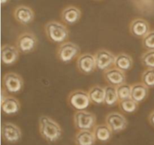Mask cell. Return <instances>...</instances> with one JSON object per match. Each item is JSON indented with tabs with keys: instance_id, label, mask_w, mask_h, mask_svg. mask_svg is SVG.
Masks as SVG:
<instances>
[{
	"instance_id": "12",
	"label": "cell",
	"mask_w": 154,
	"mask_h": 145,
	"mask_svg": "<svg viewBox=\"0 0 154 145\" xmlns=\"http://www.w3.org/2000/svg\"><path fill=\"white\" fill-rule=\"evenodd\" d=\"M14 17L21 25L27 26L32 23L35 13L32 9L26 5H19L14 10Z\"/></svg>"
},
{
	"instance_id": "14",
	"label": "cell",
	"mask_w": 154,
	"mask_h": 145,
	"mask_svg": "<svg viewBox=\"0 0 154 145\" xmlns=\"http://www.w3.org/2000/svg\"><path fill=\"white\" fill-rule=\"evenodd\" d=\"M150 31L148 22L142 18H135L129 25V32L134 37L143 39Z\"/></svg>"
},
{
	"instance_id": "19",
	"label": "cell",
	"mask_w": 154,
	"mask_h": 145,
	"mask_svg": "<svg viewBox=\"0 0 154 145\" xmlns=\"http://www.w3.org/2000/svg\"><path fill=\"white\" fill-rule=\"evenodd\" d=\"M96 141L93 130L78 131L74 137L75 145H95Z\"/></svg>"
},
{
	"instance_id": "22",
	"label": "cell",
	"mask_w": 154,
	"mask_h": 145,
	"mask_svg": "<svg viewBox=\"0 0 154 145\" xmlns=\"http://www.w3.org/2000/svg\"><path fill=\"white\" fill-rule=\"evenodd\" d=\"M88 95L91 103L96 105L105 104V87L94 85L88 90Z\"/></svg>"
},
{
	"instance_id": "1",
	"label": "cell",
	"mask_w": 154,
	"mask_h": 145,
	"mask_svg": "<svg viewBox=\"0 0 154 145\" xmlns=\"http://www.w3.org/2000/svg\"><path fill=\"white\" fill-rule=\"evenodd\" d=\"M38 129L42 138L51 144L57 142L63 135V129L60 125L46 115L39 117Z\"/></svg>"
},
{
	"instance_id": "20",
	"label": "cell",
	"mask_w": 154,
	"mask_h": 145,
	"mask_svg": "<svg viewBox=\"0 0 154 145\" xmlns=\"http://www.w3.org/2000/svg\"><path fill=\"white\" fill-rule=\"evenodd\" d=\"M93 132L96 137V141L101 143L108 142L111 139L114 134L106 123L96 125L93 129Z\"/></svg>"
},
{
	"instance_id": "30",
	"label": "cell",
	"mask_w": 154,
	"mask_h": 145,
	"mask_svg": "<svg viewBox=\"0 0 154 145\" xmlns=\"http://www.w3.org/2000/svg\"><path fill=\"white\" fill-rule=\"evenodd\" d=\"M9 2V0H1V4L2 5H4L7 4Z\"/></svg>"
},
{
	"instance_id": "16",
	"label": "cell",
	"mask_w": 154,
	"mask_h": 145,
	"mask_svg": "<svg viewBox=\"0 0 154 145\" xmlns=\"http://www.w3.org/2000/svg\"><path fill=\"white\" fill-rule=\"evenodd\" d=\"M81 11L78 7L69 5L65 8L61 12V19L66 25L72 26L80 20Z\"/></svg>"
},
{
	"instance_id": "18",
	"label": "cell",
	"mask_w": 154,
	"mask_h": 145,
	"mask_svg": "<svg viewBox=\"0 0 154 145\" xmlns=\"http://www.w3.org/2000/svg\"><path fill=\"white\" fill-rule=\"evenodd\" d=\"M149 95V88L143 83H135L132 85L131 99L138 104L146 100Z\"/></svg>"
},
{
	"instance_id": "7",
	"label": "cell",
	"mask_w": 154,
	"mask_h": 145,
	"mask_svg": "<svg viewBox=\"0 0 154 145\" xmlns=\"http://www.w3.org/2000/svg\"><path fill=\"white\" fill-rule=\"evenodd\" d=\"M37 46L38 39L32 32H23L17 39L16 47L21 54H30L36 49Z\"/></svg>"
},
{
	"instance_id": "2",
	"label": "cell",
	"mask_w": 154,
	"mask_h": 145,
	"mask_svg": "<svg viewBox=\"0 0 154 145\" xmlns=\"http://www.w3.org/2000/svg\"><path fill=\"white\" fill-rule=\"evenodd\" d=\"M44 29L47 39L53 43L61 45L69 39V32L67 26L59 21H49L45 25Z\"/></svg>"
},
{
	"instance_id": "11",
	"label": "cell",
	"mask_w": 154,
	"mask_h": 145,
	"mask_svg": "<svg viewBox=\"0 0 154 145\" xmlns=\"http://www.w3.org/2000/svg\"><path fill=\"white\" fill-rule=\"evenodd\" d=\"M76 66L78 72L83 75H90L96 69L95 56L90 53L81 54L77 58Z\"/></svg>"
},
{
	"instance_id": "21",
	"label": "cell",
	"mask_w": 154,
	"mask_h": 145,
	"mask_svg": "<svg viewBox=\"0 0 154 145\" xmlns=\"http://www.w3.org/2000/svg\"><path fill=\"white\" fill-rule=\"evenodd\" d=\"M133 60L132 57L126 53H120L116 56L114 67L120 69L122 72H126L133 67Z\"/></svg>"
},
{
	"instance_id": "5",
	"label": "cell",
	"mask_w": 154,
	"mask_h": 145,
	"mask_svg": "<svg viewBox=\"0 0 154 145\" xmlns=\"http://www.w3.org/2000/svg\"><path fill=\"white\" fill-rule=\"evenodd\" d=\"M67 102L76 111H86L91 104L88 92L83 90H75L71 92L68 96Z\"/></svg>"
},
{
	"instance_id": "26",
	"label": "cell",
	"mask_w": 154,
	"mask_h": 145,
	"mask_svg": "<svg viewBox=\"0 0 154 145\" xmlns=\"http://www.w3.org/2000/svg\"><path fill=\"white\" fill-rule=\"evenodd\" d=\"M116 88H117V93L119 98V100L123 101L126 100V99H131L132 86L129 85L127 83H125V84L118 86Z\"/></svg>"
},
{
	"instance_id": "10",
	"label": "cell",
	"mask_w": 154,
	"mask_h": 145,
	"mask_svg": "<svg viewBox=\"0 0 154 145\" xmlns=\"http://www.w3.org/2000/svg\"><path fill=\"white\" fill-rule=\"evenodd\" d=\"M96 59V69L102 72L108 70L114 66L116 56L106 49H100L94 54Z\"/></svg>"
},
{
	"instance_id": "28",
	"label": "cell",
	"mask_w": 154,
	"mask_h": 145,
	"mask_svg": "<svg viewBox=\"0 0 154 145\" xmlns=\"http://www.w3.org/2000/svg\"><path fill=\"white\" fill-rule=\"evenodd\" d=\"M142 46L147 51H154V30L149 32L143 38Z\"/></svg>"
},
{
	"instance_id": "6",
	"label": "cell",
	"mask_w": 154,
	"mask_h": 145,
	"mask_svg": "<svg viewBox=\"0 0 154 145\" xmlns=\"http://www.w3.org/2000/svg\"><path fill=\"white\" fill-rule=\"evenodd\" d=\"M24 82L22 77L15 72H8L2 78V87L11 94L19 93L23 89Z\"/></svg>"
},
{
	"instance_id": "29",
	"label": "cell",
	"mask_w": 154,
	"mask_h": 145,
	"mask_svg": "<svg viewBox=\"0 0 154 145\" xmlns=\"http://www.w3.org/2000/svg\"><path fill=\"white\" fill-rule=\"evenodd\" d=\"M148 121L150 124L154 127V110L150 112V114L148 116Z\"/></svg>"
},
{
	"instance_id": "9",
	"label": "cell",
	"mask_w": 154,
	"mask_h": 145,
	"mask_svg": "<svg viewBox=\"0 0 154 145\" xmlns=\"http://www.w3.org/2000/svg\"><path fill=\"white\" fill-rule=\"evenodd\" d=\"M105 123L114 134L123 132L128 126V121L125 116L117 111L109 113L105 117Z\"/></svg>"
},
{
	"instance_id": "23",
	"label": "cell",
	"mask_w": 154,
	"mask_h": 145,
	"mask_svg": "<svg viewBox=\"0 0 154 145\" xmlns=\"http://www.w3.org/2000/svg\"><path fill=\"white\" fill-rule=\"evenodd\" d=\"M119 102L117 88L111 85L105 87V105L108 107H114L118 105Z\"/></svg>"
},
{
	"instance_id": "13",
	"label": "cell",
	"mask_w": 154,
	"mask_h": 145,
	"mask_svg": "<svg viewBox=\"0 0 154 145\" xmlns=\"http://www.w3.org/2000/svg\"><path fill=\"white\" fill-rule=\"evenodd\" d=\"M103 78L108 85L117 87L126 83V76L125 72L120 69L113 67L103 72Z\"/></svg>"
},
{
	"instance_id": "17",
	"label": "cell",
	"mask_w": 154,
	"mask_h": 145,
	"mask_svg": "<svg viewBox=\"0 0 154 145\" xmlns=\"http://www.w3.org/2000/svg\"><path fill=\"white\" fill-rule=\"evenodd\" d=\"M2 111L5 115H15L20 109V103L17 99L8 96L3 102H1Z\"/></svg>"
},
{
	"instance_id": "15",
	"label": "cell",
	"mask_w": 154,
	"mask_h": 145,
	"mask_svg": "<svg viewBox=\"0 0 154 145\" xmlns=\"http://www.w3.org/2000/svg\"><path fill=\"white\" fill-rule=\"evenodd\" d=\"M20 51L16 46L11 45H4L1 48V60L5 66L14 65L18 60Z\"/></svg>"
},
{
	"instance_id": "27",
	"label": "cell",
	"mask_w": 154,
	"mask_h": 145,
	"mask_svg": "<svg viewBox=\"0 0 154 145\" xmlns=\"http://www.w3.org/2000/svg\"><path fill=\"white\" fill-rule=\"evenodd\" d=\"M140 60L144 67L154 69V51H147L143 53Z\"/></svg>"
},
{
	"instance_id": "24",
	"label": "cell",
	"mask_w": 154,
	"mask_h": 145,
	"mask_svg": "<svg viewBox=\"0 0 154 145\" xmlns=\"http://www.w3.org/2000/svg\"><path fill=\"white\" fill-rule=\"evenodd\" d=\"M138 105L137 102L132 100V99H126V100L120 101L118 104L120 111L124 114H133L138 110Z\"/></svg>"
},
{
	"instance_id": "25",
	"label": "cell",
	"mask_w": 154,
	"mask_h": 145,
	"mask_svg": "<svg viewBox=\"0 0 154 145\" xmlns=\"http://www.w3.org/2000/svg\"><path fill=\"white\" fill-rule=\"evenodd\" d=\"M141 83L149 89L154 88V69H145L141 74Z\"/></svg>"
},
{
	"instance_id": "8",
	"label": "cell",
	"mask_w": 154,
	"mask_h": 145,
	"mask_svg": "<svg viewBox=\"0 0 154 145\" xmlns=\"http://www.w3.org/2000/svg\"><path fill=\"white\" fill-rule=\"evenodd\" d=\"M1 135L3 141L10 144H17L22 138V132L19 126L10 122H5L2 124Z\"/></svg>"
},
{
	"instance_id": "3",
	"label": "cell",
	"mask_w": 154,
	"mask_h": 145,
	"mask_svg": "<svg viewBox=\"0 0 154 145\" xmlns=\"http://www.w3.org/2000/svg\"><path fill=\"white\" fill-rule=\"evenodd\" d=\"M81 55V48L77 44L66 42L59 45L57 50V59L63 63H69Z\"/></svg>"
},
{
	"instance_id": "4",
	"label": "cell",
	"mask_w": 154,
	"mask_h": 145,
	"mask_svg": "<svg viewBox=\"0 0 154 145\" xmlns=\"http://www.w3.org/2000/svg\"><path fill=\"white\" fill-rule=\"evenodd\" d=\"M73 123L78 131L93 130L96 126V117L90 111H78L74 114Z\"/></svg>"
}]
</instances>
